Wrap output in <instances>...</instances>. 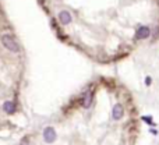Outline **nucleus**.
<instances>
[{
	"label": "nucleus",
	"mask_w": 159,
	"mask_h": 145,
	"mask_svg": "<svg viewBox=\"0 0 159 145\" xmlns=\"http://www.w3.org/2000/svg\"><path fill=\"white\" fill-rule=\"evenodd\" d=\"M0 41H2V45H3V46H4L7 50H10L11 53H18V52H20V45H18V42L16 41V38H14L11 34H4V35H2Z\"/></svg>",
	"instance_id": "f257e3e1"
},
{
	"label": "nucleus",
	"mask_w": 159,
	"mask_h": 145,
	"mask_svg": "<svg viewBox=\"0 0 159 145\" xmlns=\"http://www.w3.org/2000/svg\"><path fill=\"white\" fill-rule=\"evenodd\" d=\"M42 137H43V141L46 144H53L56 140H57V134H56V130L53 127H46L42 133Z\"/></svg>",
	"instance_id": "f03ea898"
},
{
	"label": "nucleus",
	"mask_w": 159,
	"mask_h": 145,
	"mask_svg": "<svg viewBox=\"0 0 159 145\" xmlns=\"http://www.w3.org/2000/svg\"><path fill=\"white\" fill-rule=\"evenodd\" d=\"M149 35H151V28L147 27V25H141L135 31V39H140V41L149 38Z\"/></svg>",
	"instance_id": "7ed1b4c3"
},
{
	"label": "nucleus",
	"mask_w": 159,
	"mask_h": 145,
	"mask_svg": "<svg viewBox=\"0 0 159 145\" xmlns=\"http://www.w3.org/2000/svg\"><path fill=\"white\" fill-rule=\"evenodd\" d=\"M93 95H95L93 91H88V92L84 93V96H82V99H81V105L84 109H89L91 107V105H92V102H93Z\"/></svg>",
	"instance_id": "20e7f679"
},
{
	"label": "nucleus",
	"mask_w": 159,
	"mask_h": 145,
	"mask_svg": "<svg viewBox=\"0 0 159 145\" xmlns=\"http://www.w3.org/2000/svg\"><path fill=\"white\" fill-rule=\"evenodd\" d=\"M2 109H3V112L7 113V115H14L17 110V105L14 101H4Z\"/></svg>",
	"instance_id": "39448f33"
},
{
	"label": "nucleus",
	"mask_w": 159,
	"mask_h": 145,
	"mask_svg": "<svg viewBox=\"0 0 159 145\" xmlns=\"http://www.w3.org/2000/svg\"><path fill=\"white\" fill-rule=\"evenodd\" d=\"M123 116H124L123 105H121V103H116L115 106H113V110H112V117L115 119V120H120Z\"/></svg>",
	"instance_id": "423d86ee"
},
{
	"label": "nucleus",
	"mask_w": 159,
	"mask_h": 145,
	"mask_svg": "<svg viewBox=\"0 0 159 145\" xmlns=\"http://www.w3.org/2000/svg\"><path fill=\"white\" fill-rule=\"evenodd\" d=\"M71 14L69 13V11H66V10H63V11H60L59 13V21H60V24H63V25H69L70 22H71Z\"/></svg>",
	"instance_id": "0eeeda50"
},
{
	"label": "nucleus",
	"mask_w": 159,
	"mask_h": 145,
	"mask_svg": "<svg viewBox=\"0 0 159 145\" xmlns=\"http://www.w3.org/2000/svg\"><path fill=\"white\" fill-rule=\"evenodd\" d=\"M20 145H31V140L28 135H24V137L20 140Z\"/></svg>",
	"instance_id": "6e6552de"
},
{
	"label": "nucleus",
	"mask_w": 159,
	"mask_h": 145,
	"mask_svg": "<svg viewBox=\"0 0 159 145\" xmlns=\"http://www.w3.org/2000/svg\"><path fill=\"white\" fill-rule=\"evenodd\" d=\"M143 120L145 121L148 126H157V124L154 123V120H152V117H148V116H143Z\"/></svg>",
	"instance_id": "1a4fd4ad"
},
{
	"label": "nucleus",
	"mask_w": 159,
	"mask_h": 145,
	"mask_svg": "<svg viewBox=\"0 0 159 145\" xmlns=\"http://www.w3.org/2000/svg\"><path fill=\"white\" fill-rule=\"evenodd\" d=\"M152 84V78H151V77H145V85H147V87H149V85H151Z\"/></svg>",
	"instance_id": "9d476101"
}]
</instances>
